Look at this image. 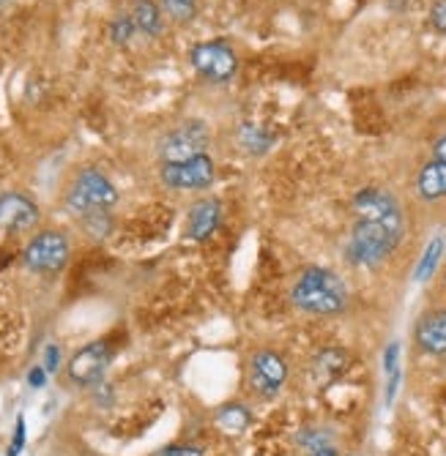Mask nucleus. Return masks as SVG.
<instances>
[{"label": "nucleus", "mask_w": 446, "mask_h": 456, "mask_svg": "<svg viewBox=\"0 0 446 456\" xmlns=\"http://www.w3.org/2000/svg\"><path fill=\"white\" fill-rule=\"evenodd\" d=\"M115 205H118V189L96 167L79 170L66 191V211L77 219L91 211H110Z\"/></svg>", "instance_id": "3"}, {"label": "nucleus", "mask_w": 446, "mask_h": 456, "mask_svg": "<svg viewBox=\"0 0 446 456\" xmlns=\"http://www.w3.org/2000/svg\"><path fill=\"white\" fill-rule=\"evenodd\" d=\"M156 456H202V451L197 445H170Z\"/></svg>", "instance_id": "24"}, {"label": "nucleus", "mask_w": 446, "mask_h": 456, "mask_svg": "<svg viewBox=\"0 0 446 456\" xmlns=\"http://www.w3.org/2000/svg\"><path fill=\"white\" fill-rule=\"evenodd\" d=\"M135 36H140V33H137V28H135L132 14H118V17L110 22V38H112V45H115V47H129L132 41H135Z\"/></svg>", "instance_id": "21"}, {"label": "nucleus", "mask_w": 446, "mask_h": 456, "mask_svg": "<svg viewBox=\"0 0 446 456\" xmlns=\"http://www.w3.org/2000/svg\"><path fill=\"white\" fill-rule=\"evenodd\" d=\"M288 383V363L274 350H260L250 361V386L263 399H274Z\"/></svg>", "instance_id": "8"}, {"label": "nucleus", "mask_w": 446, "mask_h": 456, "mask_svg": "<svg viewBox=\"0 0 446 456\" xmlns=\"http://www.w3.org/2000/svg\"><path fill=\"white\" fill-rule=\"evenodd\" d=\"M402 214L400 200L384 186H364L353 197V216L356 219H386Z\"/></svg>", "instance_id": "12"}, {"label": "nucleus", "mask_w": 446, "mask_h": 456, "mask_svg": "<svg viewBox=\"0 0 446 456\" xmlns=\"http://www.w3.org/2000/svg\"><path fill=\"white\" fill-rule=\"evenodd\" d=\"M217 424L219 429H225L227 435H241V432H247L250 424H252V412L244 407V404H238V402H230L225 407L217 410Z\"/></svg>", "instance_id": "16"}, {"label": "nucleus", "mask_w": 446, "mask_h": 456, "mask_svg": "<svg viewBox=\"0 0 446 456\" xmlns=\"http://www.w3.org/2000/svg\"><path fill=\"white\" fill-rule=\"evenodd\" d=\"M430 25L435 33L446 36V0H435L430 6Z\"/></svg>", "instance_id": "22"}, {"label": "nucleus", "mask_w": 446, "mask_h": 456, "mask_svg": "<svg viewBox=\"0 0 446 456\" xmlns=\"http://www.w3.org/2000/svg\"><path fill=\"white\" fill-rule=\"evenodd\" d=\"M45 375H47V369L36 366V369H30V375H28V383H30L33 388H42V386H45Z\"/></svg>", "instance_id": "27"}, {"label": "nucleus", "mask_w": 446, "mask_h": 456, "mask_svg": "<svg viewBox=\"0 0 446 456\" xmlns=\"http://www.w3.org/2000/svg\"><path fill=\"white\" fill-rule=\"evenodd\" d=\"M42 219V211L38 205L20 191H9V194H0V230L6 232H25L33 230Z\"/></svg>", "instance_id": "10"}, {"label": "nucleus", "mask_w": 446, "mask_h": 456, "mask_svg": "<svg viewBox=\"0 0 446 456\" xmlns=\"http://www.w3.org/2000/svg\"><path fill=\"white\" fill-rule=\"evenodd\" d=\"M405 235V214L386 219H356L345 255L359 268L384 265L402 243Z\"/></svg>", "instance_id": "1"}, {"label": "nucleus", "mask_w": 446, "mask_h": 456, "mask_svg": "<svg viewBox=\"0 0 446 456\" xmlns=\"http://www.w3.org/2000/svg\"><path fill=\"white\" fill-rule=\"evenodd\" d=\"M159 6H161V12H165L178 25L194 22L197 20V12H200L197 0H159Z\"/></svg>", "instance_id": "18"}, {"label": "nucleus", "mask_w": 446, "mask_h": 456, "mask_svg": "<svg viewBox=\"0 0 446 456\" xmlns=\"http://www.w3.org/2000/svg\"><path fill=\"white\" fill-rule=\"evenodd\" d=\"M310 456H337V448H334V445H326V448L310 451Z\"/></svg>", "instance_id": "28"}, {"label": "nucleus", "mask_w": 446, "mask_h": 456, "mask_svg": "<svg viewBox=\"0 0 446 456\" xmlns=\"http://www.w3.org/2000/svg\"><path fill=\"white\" fill-rule=\"evenodd\" d=\"M443 238L441 235H435L430 243H427V248H425V255H422V260H419V265H417V281H427L433 273H435V268H438V260H441V255H443Z\"/></svg>", "instance_id": "19"}, {"label": "nucleus", "mask_w": 446, "mask_h": 456, "mask_svg": "<svg viewBox=\"0 0 446 456\" xmlns=\"http://www.w3.org/2000/svg\"><path fill=\"white\" fill-rule=\"evenodd\" d=\"M348 284L329 268H307L299 273L291 301L296 309L318 317H332L345 312L348 306Z\"/></svg>", "instance_id": "2"}, {"label": "nucleus", "mask_w": 446, "mask_h": 456, "mask_svg": "<svg viewBox=\"0 0 446 456\" xmlns=\"http://www.w3.org/2000/svg\"><path fill=\"white\" fill-rule=\"evenodd\" d=\"M414 342L425 355L433 358L446 355V306H433L417 320Z\"/></svg>", "instance_id": "11"}, {"label": "nucleus", "mask_w": 446, "mask_h": 456, "mask_svg": "<svg viewBox=\"0 0 446 456\" xmlns=\"http://www.w3.org/2000/svg\"><path fill=\"white\" fill-rule=\"evenodd\" d=\"M443 287H446V271H443Z\"/></svg>", "instance_id": "29"}, {"label": "nucleus", "mask_w": 446, "mask_h": 456, "mask_svg": "<svg viewBox=\"0 0 446 456\" xmlns=\"http://www.w3.org/2000/svg\"><path fill=\"white\" fill-rule=\"evenodd\" d=\"M132 20L140 36L145 38H159L161 30H165V12L156 4V0H135L132 6Z\"/></svg>", "instance_id": "15"}, {"label": "nucleus", "mask_w": 446, "mask_h": 456, "mask_svg": "<svg viewBox=\"0 0 446 456\" xmlns=\"http://www.w3.org/2000/svg\"><path fill=\"white\" fill-rule=\"evenodd\" d=\"M58 363H61V350H58L55 345H50L47 353H45V369H47V371H55Z\"/></svg>", "instance_id": "25"}, {"label": "nucleus", "mask_w": 446, "mask_h": 456, "mask_svg": "<svg viewBox=\"0 0 446 456\" xmlns=\"http://www.w3.org/2000/svg\"><path fill=\"white\" fill-rule=\"evenodd\" d=\"M430 159H438V161H446V134H441L435 142H433V151H430Z\"/></svg>", "instance_id": "26"}, {"label": "nucleus", "mask_w": 446, "mask_h": 456, "mask_svg": "<svg viewBox=\"0 0 446 456\" xmlns=\"http://www.w3.org/2000/svg\"><path fill=\"white\" fill-rule=\"evenodd\" d=\"M79 224H83L86 235L102 240V238H107L112 232V224L115 222H112V214L110 211H91L86 216H79Z\"/></svg>", "instance_id": "20"}, {"label": "nucleus", "mask_w": 446, "mask_h": 456, "mask_svg": "<svg viewBox=\"0 0 446 456\" xmlns=\"http://www.w3.org/2000/svg\"><path fill=\"white\" fill-rule=\"evenodd\" d=\"M159 178L173 191H202L217 178V161L209 153L184 161H170L159 167Z\"/></svg>", "instance_id": "7"}, {"label": "nucleus", "mask_w": 446, "mask_h": 456, "mask_svg": "<svg viewBox=\"0 0 446 456\" xmlns=\"http://www.w3.org/2000/svg\"><path fill=\"white\" fill-rule=\"evenodd\" d=\"M417 194L425 202L446 200V161L430 159L427 164H422V170L417 173Z\"/></svg>", "instance_id": "14"}, {"label": "nucleus", "mask_w": 446, "mask_h": 456, "mask_svg": "<svg viewBox=\"0 0 446 456\" xmlns=\"http://www.w3.org/2000/svg\"><path fill=\"white\" fill-rule=\"evenodd\" d=\"M315 378L323 380V383H332L337 380L343 371L348 369V355L343 350H323L318 358H315Z\"/></svg>", "instance_id": "17"}, {"label": "nucleus", "mask_w": 446, "mask_h": 456, "mask_svg": "<svg viewBox=\"0 0 446 456\" xmlns=\"http://www.w3.org/2000/svg\"><path fill=\"white\" fill-rule=\"evenodd\" d=\"M22 445H25V419L20 416L17 419V429H14V440L9 445V456H20L22 453Z\"/></svg>", "instance_id": "23"}, {"label": "nucleus", "mask_w": 446, "mask_h": 456, "mask_svg": "<svg viewBox=\"0 0 446 456\" xmlns=\"http://www.w3.org/2000/svg\"><path fill=\"white\" fill-rule=\"evenodd\" d=\"M112 361V347L110 342H94L86 345L83 350H77L74 358L69 361V378L77 386H96L102 380V375L107 371Z\"/></svg>", "instance_id": "9"}, {"label": "nucleus", "mask_w": 446, "mask_h": 456, "mask_svg": "<svg viewBox=\"0 0 446 456\" xmlns=\"http://www.w3.org/2000/svg\"><path fill=\"white\" fill-rule=\"evenodd\" d=\"M209 145H211V132H209L206 123L202 120H184L159 137L156 153H159L161 164H170V161H184V159H194V156L209 153Z\"/></svg>", "instance_id": "5"}, {"label": "nucleus", "mask_w": 446, "mask_h": 456, "mask_svg": "<svg viewBox=\"0 0 446 456\" xmlns=\"http://www.w3.org/2000/svg\"><path fill=\"white\" fill-rule=\"evenodd\" d=\"M69 255H71V243H69L66 232L45 230V232H36L30 238V243L22 252V260L36 273H58L66 268Z\"/></svg>", "instance_id": "6"}, {"label": "nucleus", "mask_w": 446, "mask_h": 456, "mask_svg": "<svg viewBox=\"0 0 446 456\" xmlns=\"http://www.w3.org/2000/svg\"><path fill=\"white\" fill-rule=\"evenodd\" d=\"M189 63L202 79L214 82V86H227L238 74V55L222 38L197 41L189 50Z\"/></svg>", "instance_id": "4"}, {"label": "nucleus", "mask_w": 446, "mask_h": 456, "mask_svg": "<svg viewBox=\"0 0 446 456\" xmlns=\"http://www.w3.org/2000/svg\"><path fill=\"white\" fill-rule=\"evenodd\" d=\"M222 224V202L214 197H202L189 205L186 214V238L194 243L209 240Z\"/></svg>", "instance_id": "13"}]
</instances>
